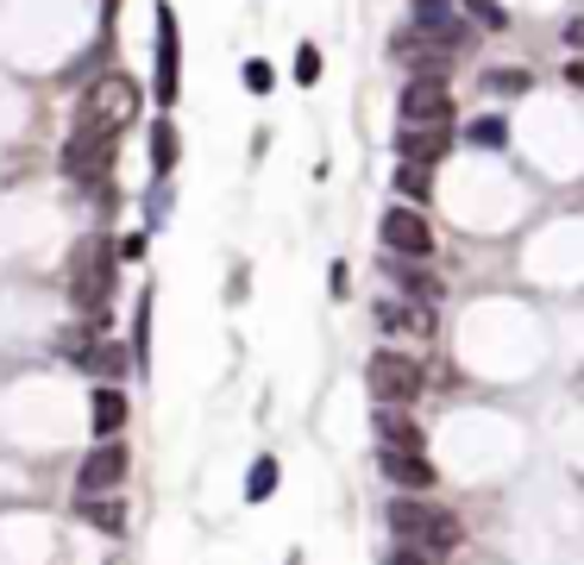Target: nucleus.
<instances>
[{
  "label": "nucleus",
  "instance_id": "4be33fe9",
  "mask_svg": "<svg viewBox=\"0 0 584 565\" xmlns=\"http://www.w3.org/2000/svg\"><path fill=\"white\" fill-rule=\"evenodd\" d=\"M484 88H490V95H528V88H534V76H528V70H490Z\"/></svg>",
  "mask_w": 584,
  "mask_h": 565
},
{
  "label": "nucleus",
  "instance_id": "7ed1b4c3",
  "mask_svg": "<svg viewBox=\"0 0 584 565\" xmlns=\"http://www.w3.org/2000/svg\"><path fill=\"white\" fill-rule=\"evenodd\" d=\"M138 119V82L107 70L101 82L82 88V107H76V133H101V138H119L126 126Z\"/></svg>",
  "mask_w": 584,
  "mask_h": 565
},
{
  "label": "nucleus",
  "instance_id": "bb28decb",
  "mask_svg": "<svg viewBox=\"0 0 584 565\" xmlns=\"http://www.w3.org/2000/svg\"><path fill=\"white\" fill-rule=\"evenodd\" d=\"M471 7V20H484V25H509V13L497 7V0H466Z\"/></svg>",
  "mask_w": 584,
  "mask_h": 565
},
{
  "label": "nucleus",
  "instance_id": "dca6fc26",
  "mask_svg": "<svg viewBox=\"0 0 584 565\" xmlns=\"http://www.w3.org/2000/svg\"><path fill=\"white\" fill-rule=\"evenodd\" d=\"M176 157H182V138H176L170 119H157V126H152V176H157V182L176 170Z\"/></svg>",
  "mask_w": 584,
  "mask_h": 565
},
{
  "label": "nucleus",
  "instance_id": "b1692460",
  "mask_svg": "<svg viewBox=\"0 0 584 565\" xmlns=\"http://www.w3.org/2000/svg\"><path fill=\"white\" fill-rule=\"evenodd\" d=\"M384 565H434V553H421V546H409V541H396L384 553Z\"/></svg>",
  "mask_w": 584,
  "mask_h": 565
},
{
  "label": "nucleus",
  "instance_id": "6ab92c4d",
  "mask_svg": "<svg viewBox=\"0 0 584 565\" xmlns=\"http://www.w3.org/2000/svg\"><path fill=\"white\" fill-rule=\"evenodd\" d=\"M377 433H384V447H421L409 409H377Z\"/></svg>",
  "mask_w": 584,
  "mask_h": 565
},
{
  "label": "nucleus",
  "instance_id": "f257e3e1",
  "mask_svg": "<svg viewBox=\"0 0 584 565\" xmlns=\"http://www.w3.org/2000/svg\"><path fill=\"white\" fill-rule=\"evenodd\" d=\"M384 522H389V534H396V541L421 546V553H452V546L466 541L459 515H452V509H440V503H421L415 490H403V496L384 509Z\"/></svg>",
  "mask_w": 584,
  "mask_h": 565
},
{
  "label": "nucleus",
  "instance_id": "5701e85b",
  "mask_svg": "<svg viewBox=\"0 0 584 565\" xmlns=\"http://www.w3.org/2000/svg\"><path fill=\"white\" fill-rule=\"evenodd\" d=\"M295 82H302V88H314V82H321V51H314V44H302V51H295Z\"/></svg>",
  "mask_w": 584,
  "mask_h": 565
},
{
  "label": "nucleus",
  "instance_id": "9b49d317",
  "mask_svg": "<svg viewBox=\"0 0 584 565\" xmlns=\"http://www.w3.org/2000/svg\"><path fill=\"white\" fill-rule=\"evenodd\" d=\"M396 151H403V164H440V157L452 151V126H403L396 133Z\"/></svg>",
  "mask_w": 584,
  "mask_h": 565
},
{
  "label": "nucleus",
  "instance_id": "a878e982",
  "mask_svg": "<svg viewBox=\"0 0 584 565\" xmlns=\"http://www.w3.org/2000/svg\"><path fill=\"white\" fill-rule=\"evenodd\" d=\"M145 220H152V227H164V220H170V189H164V182H157L152 201H145Z\"/></svg>",
  "mask_w": 584,
  "mask_h": 565
},
{
  "label": "nucleus",
  "instance_id": "393cba45",
  "mask_svg": "<svg viewBox=\"0 0 584 565\" xmlns=\"http://www.w3.org/2000/svg\"><path fill=\"white\" fill-rule=\"evenodd\" d=\"M271 63H264V57H252V63H246V88H252V95H271Z\"/></svg>",
  "mask_w": 584,
  "mask_h": 565
},
{
  "label": "nucleus",
  "instance_id": "f03ea898",
  "mask_svg": "<svg viewBox=\"0 0 584 565\" xmlns=\"http://www.w3.org/2000/svg\"><path fill=\"white\" fill-rule=\"evenodd\" d=\"M114 264L119 245H107V239H82L76 258H70V302L101 327H107V308H114Z\"/></svg>",
  "mask_w": 584,
  "mask_h": 565
},
{
  "label": "nucleus",
  "instance_id": "c85d7f7f",
  "mask_svg": "<svg viewBox=\"0 0 584 565\" xmlns=\"http://www.w3.org/2000/svg\"><path fill=\"white\" fill-rule=\"evenodd\" d=\"M565 82H572V88H584V63H565Z\"/></svg>",
  "mask_w": 584,
  "mask_h": 565
},
{
  "label": "nucleus",
  "instance_id": "a211bd4d",
  "mask_svg": "<svg viewBox=\"0 0 584 565\" xmlns=\"http://www.w3.org/2000/svg\"><path fill=\"white\" fill-rule=\"evenodd\" d=\"M466 145H478V151H503L509 145V119L503 114H478L466 126Z\"/></svg>",
  "mask_w": 584,
  "mask_h": 565
},
{
  "label": "nucleus",
  "instance_id": "c756f323",
  "mask_svg": "<svg viewBox=\"0 0 584 565\" xmlns=\"http://www.w3.org/2000/svg\"><path fill=\"white\" fill-rule=\"evenodd\" d=\"M565 44H584V20H572V25H565Z\"/></svg>",
  "mask_w": 584,
  "mask_h": 565
},
{
  "label": "nucleus",
  "instance_id": "1a4fd4ad",
  "mask_svg": "<svg viewBox=\"0 0 584 565\" xmlns=\"http://www.w3.org/2000/svg\"><path fill=\"white\" fill-rule=\"evenodd\" d=\"M126 465H133L126 447H119V440H101V447L76 465V490H82V496H101V490H114L119 478H126Z\"/></svg>",
  "mask_w": 584,
  "mask_h": 565
},
{
  "label": "nucleus",
  "instance_id": "0eeeda50",
  "mask_svg": "<svg viewBox=\"0 0 584 565\" xmlns=\"http://www.w3.org/2000/svg\"><path fill=\"white\" fill-rule=\"evenodd\" d=\"M447 119H452L447 76H415L403 88V126H447Z\"/></svg>",
  "mask_w": 584,
  "mask_h": 565
},
{
  "label": "nucleus",
  "instance_id": "ddd939ff",
  "mask_svg": "<svg viewBox=\"0 0 584 565\" xmlns=\"http://www.w3.org/2000/svg\"><path fill=\"white\" fill-rule=\"evenodd\" d=\"M70 358H82L101 384H119V377H126V365H133V358H126V346H114V339H88V346H76Z\"/></svg>",
  "mask_w": 584,
  "mask_h": 565
},
{
  "label": "nucleus",
  "instance_id": "cd10ccee",
  "mask_svg": "<svg viewBox=\"0 0 584 565\" xmlns=\"http://www.w3.org/2000/svg\"><path fill=\"white\" fill-rule=\"evenodd\" d=\"M447 7H452V0H415V20H440Z\"/></svg>",
  "mask_w": 584,
  "mask_h": 565
},
{
  "label": "nucleus",
  "instance_id": "f3484780",
  "mask_svg": "<svg viewBox=\"0 0 584 565\" xmlns=\"http://www.w3.org/2000/svg\"><path fill=\"white\" fill-rule=\"evenodd\" d=\"M133 370H152V290L133 308Z\"/></svg>",
  "mask_w": 584,
  "mask_h": 565
},
{
  "label": "nucleus",
  "instance_id": "aec40b11",
  "mask_svg": "<svg viewBox=\"0 0 584 565\" xmlns=\"http://www.w3.org/2000/svg\"><path fill=\"white\" fill-rule=\"evenodd\" d=\"M389 271H396V283L409 290V302H434V295H440V283H434V271H421V264H409V258H396Z\"/></svg>",
  "mask_w": 584,
  "mask_h": 565
},
{
  "label": "nucleus",
  "instance_id": "20e7f679",
  "mask_svg": "<svg viewBox=\"0 0 584 565\" xmlns=\"http://www.w3.org/2000/svg\"><path fill=\"white\" fill-rule=\"evenodd\" d=\"M365 384H371V402L377 409H415L421 402V384H428V370H421V358L415 352H371L365 365Z\"/></svg>",
  "mask_w": 584,
  "mask_h": 565
},
{
  "label": "nucleus",
  "instance_id": "f8f14e48",
  "mask_svg": "<svg viewBox=\"0 0 584 565\" xmlns=\"http://www.w3.org/2000/svg\"><path fill=\"white\" fill-rule=\"evenodd\" d=\"M88 421H95V440H114V433L126 428V390H119V384H101V390L88 396Z\"/></svg>",
  "mask_w": 584,
  "mask_h": 565
},
{
  "label": "nucleus",
  "instance_id": "9d476101",
  "mask_svg": "<svg viewBox=\"0 0 584 565\" xmlns=\"http://www.w3.org/2000/svg\"><path fill=\"white\" fill-rule=\"evenodd\" d=\"M63 170L70 176H107L114 170V138H101V133H76L70 145H63Z\"/></svg>",
  "mask_w": 584,
  "mask_h": 565
},
{
  "label": "nucleus",
  "instance_id": "4468645a",
  "mask_svg": "<svg viewBox=\"0 0 584 565\" xmlns=\"http://www.w3.org/2000/svg\"><path fill=\"white\" fill-rule=\"evenodd\" d=\"M283 484V465H277V452H258L252 471H246V503H271V490Z\"/></svg>",
  "mask_w": 584,
  "mask_h": 565
},
{
  "label": "nucleus",
  "instance_id": "2eb2a0df",
  "mask_svg": "<svg viewBox=\"0 0 584 565\" xmlns=\"http://www.w3.org/2000/svg\"><path fill=\"white\" fill-rule=\"evenodd\" d=\"M76 515H82L88 527H101V534H119V527H126V509H119L114 496H107V490H101V496H82Z\"/></svg>",
  "mask_w": 584,
  "mask_h": 565
},
{
  "label": "nucleus",
  "instance_id": "39448f33",
  "mask_svg": "<svg viewBox=\"0 0 584 565\" xmlns=\"http://www.w3.org/2000/svg\"><path fill=\"white\" fill-rule=\"evenodd\" d=\"M377 239H384L389 258H409V264H428V258H434V227H428V215H421V208H409V201L384 208Z\"/></svg>",
  "mask_w": 584,
  "mask_h": 565
},
{
  "label": "nucleus",
  "instance_id": "6e6552de",
  "mask_svg": "<svg viewBox=\"0 0 584 565\" xmlns=\"http://www.w3.org/2000/svg\"><path fill=\"white\" fill-rule=\"evenodd\" d=\"M377 471H384L396 490H434L440 484V471L421 447H377Z\"/></svg>",
  "mask_w": 584,
  "mask_h": 565
},
{
  "label": "nucleus",
  "instance_id": "423d86ee",
  "mask_svg": "<svg viewBox=\"0 0 584 565\" xmlns=\"http://www.w3.org/2000/svg\"><path fill=\"white\" fill-rule=\"evenodd\" d=\"M176 95H182V32H176V13L157 0V88H152V101L157 107H176Z\"/></svg>",
  "mask_w": 584,
  "mask_h": 565
},
{
  "label": "nucleus",
  "instance_id": "412c9836",
  "mask_svg": "<svg viewBox=\"0 0 584 565\" xmlns=\"http://www.w3.org/2000/svg\"><path fill=\"white\" fill-rule=\"evenodd\" d=\"M396 189L409 196V208H421V201H434V170L428 164H403L396 170Z\"/></svg>",
  "mask_w": 584,
  "mask_h": 565
}]
</instances>
